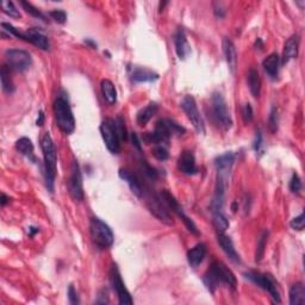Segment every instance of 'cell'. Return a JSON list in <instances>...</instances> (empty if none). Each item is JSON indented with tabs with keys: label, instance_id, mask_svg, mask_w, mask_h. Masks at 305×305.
I'll return each instance as SVG.
<instances>
[{
	"label": "cell",
	"instance_id": "f546056e",
	"mask_svg": "<svg viewBox=\"0 0 305 305\" xmlns=\"http://www.w3.org/2000/svg\"><path fill=\"white\" fill-rule=\"evenodd\" d=\"M248 86L252 96L254 97V98H258V97L260 96L261 91V79L258 71L254 68H252L248 73Z\"/></svg>",
	"mask_w": 305,
	"mask_h": 305
},
{
	"label": "cell",
	"instance_id": "4fadbf2b",
	"mask_svg": "<svg viewBox=\"0 0 305 305\" xmlns=\"http://www.w3.org/2000/svg\"><path fill=\"white\" fill-rule=\"evenodd\" d=\"M181 108L188 120L191 121L192 126H193L197 133L204 135L205 134V126H204V121L199 114V110H198L196 99L192 96L184 97L181 102Z\"/></svg>",
	"mask_w": 305,
	"mask_h": 305
},
{
	"label": "cell",
	"instance_id": "60d3db41",
	"mask_svg": "<svg viewBox=\"0 0 305 305\" xmlns=\"http://www.w3.org/2000/svg\"><path fill=\"white\" fill-rule=\"evenodd\" d=\"M254 117V112H253V108L249 103H247L243 105L242 108V118L245 123H251Z\"/></svg>",
	"mask_w": 305,
	"mask_h": 305
},
{
	"label": "cell",
	"instance_id": "ee69618b",
	"mask_svg": "<svg viewBox=\"0 0 305 305\" xmlns=\"http://www.w3.org/2000/svg\"><path fill=\"white\" fill-rule=\"evenodd\" d=\"M68 300H69V303H71V304H79V303H80V302H79V298H78V294H76L74 286H73V285H69Z\"/></svg>",
	"mask_w": 305,
	"mask_h": 305
},
{
	"label": "cell",
	"instance_id": "9c48e42d",
	"mask_svg": "<svg viewBox=\"0 0 305 305\" xmlns=\"http://www.w3.org/2000/svg\"><path fill=\"white\" fill-rule=\"evenodd\" d=\"M6 66L10 71L23 73L27 71L32 65L31 55L22 49H8L5 51Z\"/></svg>",
	"mask_w": 305,
	"mask_h": 305
},
{
	"label": "cell",
	"instance_id": "bcb514c9",
	"mask_svg": "<svg viewBox=\"0 0 305 305\" xmlns=\"http://www.w3.org/2000/svg\"><path fill=\"white\" fill-rule=\"evenodd\" d=\"M261 143H262V134L261 131H258V133H256V139L254 141V145H253V148H254L255 152L260 151Z\"/></svg>",
	"mask_w": 305,
	"mask_h": 305
},
{
	"label": "cell",
	"instance_id": "603a6c76",
	"mask_svg": "<svg viewBox=\"0 0 305 305\" xmlns=\"http://www.w3.org/2000/svg\"><path fill=\"white\" fill-rule=\"evenodd\" d=\"M206 255V246L204 243H198L187 252V260L191 267L196 268L202 264Z\"/></svg>",
	"mask_w": 305,
	"mask_h": 305
},
{
	"label": "cell",
	"instance_id": "44dd1931",
	"mask_svg": "<svg viewBox=\"0 0 305 305\" xmlns=\"http://www.w3.org/2000/svg\"><path fill=\"white\" fill-rule=\"evenodd\" d=\"M298 50H300V37L297 35H294L286 41L285 47H284L283 63H288L296 59L298 56Z\"/></svg>",
	"mask_w": 305,
	"mask_h": 305
},
{
	"label": "cell",
	"instance_id": "f1b7e54d",
	"mask_svg": "<svg viewBox=\"0 0 305 305\" xmlns=\"http://www.w3.org/2000/svg\"><path fill=\"white\" fill-rule=\"evenodd\" d=\"M16 149L20 154L26 156L27 158L36 162V157L33 155V145L31 142V140L27 139V137H22L16 142Z\"/></svg>",
	"mask_w": 305,
	"mask_h": 305
},
{
	"label": "cell",
	"instance_id": "f6af8a7d",
	"mask_svg": "<svg viewBox=\"0 0 305 305\" xmlns=\"http://www.w3.org/2000/svg\"><path fill=\"white\" fill-rule=\"evenodd\" d=\"M213 8H215L216 17H218V18H223L224 17L225 10L223 8V6H222V4H219V2H216V4L213 5Z\"/></svg>",
	"mask_w": 305,
	"mask_h": 305
},
{
	"label": "cell",
	"instance_id": "7bdbcfd3",
	"mask_svg": "<svg viewBox=\"0 0 305 305\" xmlns=\"http://www.w3.org/2000/svg\"><path fill=\"white\" fill-rule=\"evenodd\" d=\"M142 168H143V173H145V174L147 175L149 179H152V180L157 179L158 174H157L156 169H154L152 167L149 166V164L147 163V161H142Z\"/></svg>",
	"mask_w": 305,
	"mask_h": 305
},
{
	"label": "cell",
	"instance_id": "ab89813d",
	"mask_svg": "<svg viewBox=\"0 0 305 305\" xmlns=\"http://www.w3.org/2000/svg\"><path fill=\"white\" fill-rule=\"evenodd\" d=\"M290 190L294 193H300L302 190V180L297 173H295L291 180H290Z\"/></svg>",
	"mask_w": 305,
	"mask_h": 305
},
{
	"label": "cell",
	"instance_id": "f5cc1de1",
	"mask_svg": "<svg viewBox=\"0 0 305 305\" xmlns=\"http://www.w3.org/2000/svg\"><path fill=\"white\" fill-rule=\"evenodd\" d=\"M85 42H86V43H87L88 45H91V47H92L93 49H96V48H97V44L94 43L93 41H91V39H86V41H85Z\"/></svg>",
	"mask_w": 305,
	"mask_h": 305
},
{
	"label": "cell",
	"instance_id": "c3c4849f",
	"mask_svg": "<svg viewBox=\"0 0 305 305\" xmlns=\"http://www.w3.org/2000/svg\"><path fill=\"white\" fill-rule=\"evenodd\" d=\"M43 122H44V114H43V111H39L37 121H36V124H37L38 127H41V126H43Z\"/></svg>",
	"mask_w": 305,
	"mask_h": 305
},
{
	"label": "cell",
	"instance_id": "8fae6325",
	"mask_svg": "<svg viewBox=\"0 0 305 305\" xmlns=\"http://www.w3.org/2000/svg\"><path fill=\"white\" fill-rule=\"evenodd\" d=\"M100 134L105 143L106 148L109 149L110 152L112 154H118L121 152V139L118 136L117 129H116L115 121L114 120H108L103 121L100 124Z\"/></svg>",
	"mask_w": 305,
	"mask_h": 305
},
{
	"label": "cell",
	"instance_id": "d6a6232c",
	"mask_svg": "<svg viewBox=\"0 0 305 305\" xmlns=\"http://www.w3.org/2000/svg\"><path fill=\"white\" fill-rule=\"evenodd\" d=\"M268 240V230L262 231L260 239L258 241V247H256V254H255V261H260L262 256L265 254V248H266Z\"/></svg>",
	"mask_w": 305,
	"mask_h": 305
},
{
	"label": "cell",
	"instance_id": "d6986e66",
	"mask_svg": "<svg viewBox=\"0 0 305 305\" xmlns=\"http://www.w3.org/2000/svg\"><path fill=\"white\" fill-rule=\"evenodd\" d=\"M218 243L221 246L222 251L225 253V255L230 259V261H233L234 264L241 265V258L237 254L236 249L234 247V242L230 237L227 236L224 233H218Z\"/></svg>",
	"mask_w": 305,
	"mask_h": 305
},
{
	"label": "cell",
	"instance_id": "e575fe53",
	"mask_svg": "<svg viewBox=\"0 0 305 305\" xmlns=\"http://www.w3.org/2000/svg\"><path fill=\"white\" fill-rule=\"evenodd\" d=\"M152 156L160 161L167 160L169 156L168 149L164 147V145H155L154 148L152 149Z\"/></svg>",
	"mask_w": 305,
	"mask_h": 305
},
{
	"label": "cell",
	"instance_id": "cb8c5ba5",
	"mask_svg": "<svg viewBox=\"0 0 305 305\" xmlns=\"http://www.w3.org/2000/svg\"><path fill=\"white\" fill-rule=\"evenodd\" d=\"M262 67H264L265 72H266L271 78H277L280 68V56L277 53L268 55L266 59L264 60V62H262Z\"/></svg>",
	"mask_w": 305,
	"mask_h": 305
},
{
	"label": "cell",
	"instance_id": "e0dca14e",
	"mask_svg": "<svg viewBox=\"0 0 305 305\" xmlns=\"http://www.w3.org/2000/svg\"><path fill=\"white\" fill-rule=\"evenodd\" d=\"M178 168L181 173L186 175H194L198 173V167L196 163V157L193 152L185 151L180 155L178 160Z\"/></svg>",
	"mask_w": 305,
	"mask_h": 305
},
{
	"label": "cell",
	"instance_id": "484cf974",
	"mask_svg": "<svg viewBox=\"0 0 305 305\" xmlns=\"http://www.w3.org/2000/svg\"><path fill=\"white\" fill-rule=\"evenodd\" d=\"M290 304H305V286L303 283H296L291 286V289H290Z\"/></svg>",
	"mask_w": 305,
	"mask_h": 305
},
{
	"label": "cell",
	"instance_id": "277c9868",
	"mask_svg": "<svg viewBox=\"0 0 305 305\" xmlns=\"http://www.w3.org/2000/svg\"><path fill=\"white\" fill-rule=\"evenodd\" d=\"M54 115L56 126L66 135H71L75 130V120L71 105L66 96H57L54 102Z\"/></svg>",
	"mask_w": 305,
	"mask_h": 305
},
{
	"label": "cell",
	"instance_id": "4dcf8cb0",
	"mask_svg": "<svg viewBox=\"0 0 305 305\" xmlns=\"http://www.w3.org/2000/svg\"><path fill=\"white\" fill-rule=\"evenodd\" d=\"M212 222L215 228L217 229L218 233H224L229 228V219L223 210H218V211H212Z\"/></svg>",
	"mask_w": 305,
	"mask_h": 305
},
{
	"label": "cell",
	"instance_id": "52a82bcc",
	"mask_svg": "<svg viewBox=\"0 0 305 305\" xmlns=\"http://www.w3.org/2000/svg\"><path fill=\"white\" fill-rule=\"evenodd\" d=\"M211 109L213 118L216 123L223 130H229L233 127V120H231L230 112L228 110L227 102H225L223 94L219 92H215L211 98Z\"/></svg>",
	"mask_w": 305,
	"mask_h": 305
},
{
	"label": "cell",
	"instance_id": "8d00e7d4",
	"mask_svg": "<svg viewBox=\"0 0 305 305\" xmlns=\"http://www.w3.org/2000/svg\"><path fill=\"white\" fill-rule=\"evenodd\" d=\"M115 126H116V129H117L118 136H120L121 141H127V140H128L127 128H126V123H124V120H123V117H122V116H118V117L116 118Z\"/></svg>",
	"mask_w": 305,
	"mask_h": 305
},
{
	"label": "cell",
	"instance_id": "2e32d148",
	"mask_svg": "<svg viewBox=\"0 0 305 305\" xmlns=\"http://www.w3.org/2000/svg\"><path fill=\"white\" fill-rule=\"evenodd\" d=\"M235 161V154L231 152H227L224 154L219 155L215 160V167L217 170V178L223 179L224 181L228 179L230 174L231 167H233Z\"/></svg>",
	"mask_w": 305,
	"mask_h": 305
},
{
	"label": "cell",
	"instance_id": "74e56055",
	"mask_svg": "<svg viewBox=\"0 0 305 305\" xmlns=\"http://www.w3.org/2000/svg\"><path fill=\"white\" fill-rule=\"evenodd\" d=\"M278 123H279V116H278V109L273 106L270 112V117H268V127L272 133H276L278 130Z\"/></svg>",
	"mask_w": 305,
	"mask_h": 305
},
{
	"label": "cell",
	"instance_id": "5b68a950",
	"mask_svg": "<svg viewBox=\"0 0 305 305\" xmlns=\"http://www.w3.org/2000/svg\"><path fill=\"white\" fill-rule=\"evenodd\" d=\"M2 30L7 31L11 36H14V37L23 39V41L29 42L36 47L39 48L42 50H49L50 49V42L48 39L47 36L44 35L41 30H38L37 27H32V29H29L27 31L23 32L20 30H18L17 27H14L13 25L8 23H1Z\"/></svg>",
	"mask_w": 305,
	"mask_h": 305
},
{
	"label": "cell",
	"instance_id": "b9f144b4",
	"mask_svg": "<svg viewBox=\"0 0 305 305\" xmlns=\"http://www.w3.org/2000/svg\"><path fill=\"white\" fill-rule=\"evenodd\" d=\"M49 16L51 17V19H54L55 22L59 24H65L67 20V14L63 10H53L50 11Z\"/></svg>",
	"mask_w": 305,
	"mask_h": 305
},
{
	"label": "cell",
	"instance_id": "f907efd6",
	"mask_svg": "<svg viewBox=\"0 0 305 305\" xmlns=\"http://www.w3.org/2000/svg\"><path fill=\"white\" fill-rule=\"evenodd\" d=\"M39 231V229L38 228H35V227H30L29 228V236L30 237H32V236H35V234H37Z\"/></svg>",
	"mask_w": 305,
	"mask_h": 305
},
{
	"label": "cell",
	"instance_id": "1f68e13d",
	"mask_svg": "<svg viewBox=\"0 0 305 305\" xmlns=\"http://www.w3.org/2000/svg\"><path fill=\"white\" fill-rule=\"evenodd\" d=\"M0 80H1V88L6 93L11 94L14 92V85L10 78V69L7 66H2L0 71Z\"/></svg>",
	"mask_w": 305,
	"mask_h": 305
},
{
	"label": "cell",
	"instance_id": "816d5d0a",
	"mask_svg": "<svg viewBox=\"0 0 305 305\" xmlns=\"http://www.w3.org/2000/svg\"><path fill=\"white\" fill-rule=\"evenodd\" d=\"M255 47H259V49H262L264 48V43H262L261 38H258L255 41Z\"/></svg>",
	"mask_w": 305,
	"mask_h": 305
},
{
	"label": "cell",
	"instance_id": "7402d4cb",
	"mask_svg": "<svg viewBox=\"0 0 305 305\" xmlns=\"http://www.w3.org/2000/svg\"><path fill=\"white\" fill-rule=\"evenodd\" d=\"M223 53L225 56V60H227V63L229 66V69L230 72L235 73L237 67V55H236V48L233 42L230 41L229 38H223Z\"/></svg>",
	"mask_w": 305,
	"mask_h": 305
},
{
	"label": "cell",
	"instance_id": "30bf717a",
	"mask_svg": "<svg viewBox=\"0 0 305 305\" xmlns=\"http://www.w3.org/2000/svg\"><path fill=\"white\" fill-rule=\"evenodd\" d=\"M158 196H160L161 199H162V202L166 204L167 207H168L169 210H172L173 212L178 215L179 218H181V221L184 222V224L186 225V228L188 229V231H190V233H192L193 235H199V231H198L197 225L194 224V222L192 221V219L188 217L187 215H186L184 209L180 206L178 200L175 199L174 196H173V194L170 193L169 191L163 190L160 194H158Z\"/></svg>",
	"mask_w": 305,
	"mask_h": 305
},
{
	"label": "cell",
	"instance_id": "6da1fadb",
	"mask_svg": "<svg viewBox=\"0 0 305 305\" xmlns=\"http://www.w3.org/2000/svg\"><path fill=\"white\" fill-rule=\"evenodd\" d=\"M204 285L211 294H215L216 289L221 285H227L233 291L236 290L237 282L236 277L229 268L225 266L223 262L213 261L203 278Z\"/></svg>",
	"mask_w": 305,
	"mask_h": 305
},
{
	"label": "cell",
	"instance_id": "83f0119b",
	"mask_svg": "<svg viewBox=\"0 0 305 305\" xmlns=\"http://www.w3.org/2000/svg\"><path fill=\"white\" fill-rule=\"evenodd\" d=\"M100 87H102V93L104 99L108 102V104H110V105L116 104V102H117V91H116L114 82L109 80V79H104Z\"/></svg>",
	"mask_w": 305,
	"mask_h": 305
},
{
	"label": "cell",
	"instance_id": "681fc988",
	"mask_svg": "<svg viewBox=\"0 0 305 305\" xmlns=\"http://www.w3.org/2000/svg\"><path fill=\"white\" fill-rule=\"evenodd\" d=\"M8 202H10V198L6 196L5 193H2L1 194V199H0V204H1V206H5Z\"/></svg>",
	"mask_w": 305,
	"mask_h": 305
},
{
	"label": "cell",
	"instance_id": "7a4b0ae2",
	"mask_svg": "<svg viewBox=\"0 0 305 305\" xmlns=\"http://www.w3.org/2000/svg\"><path fill=\"white\" fill-rule=\"evenodd\" d=\"M41 148L42 152H43L44 158L45 186H47L48 191L53 193L55 187V178H56L57 172V154L54 141L49 133H45L42 136Z\"/></svg>",
	"mask_w": 305,
	"mask_h": 305
},
{
	"label": "cell",
	"instance_id": "7dc6e473",
	"mask_svg": "<svg viewBox=\"0 0 305 305\" xmlns=\"http://www.w3.org/2000/svg\"><path fill=\"white\" fill-rule=\"evenodd\" d=\"M131 141H133V145L135 146V147L139 149V151H141V141H140L139 136H137L135 133L131 134Z\"/></svg>",
	"mask_w": 305,
	"mask_h": 305
},
{
	"label": "cell",
	"instance_id": "4316f807",
	"mask_svg": "<svg viewBox=\"0 0 305 305\" xmlns=\"http://www.w3.org/2000/svg\"><path fill=\"white\" fill-rule=\"evenodd\" d=\"M157 111L158 105L156 103L148 104L146 108H143L141 111L137 114V123H139L140 126H146V124L157 114Z\"/></svg>",
	"mask_w": 305,
	"mask_h": 305
},
{
	"label": "cell",
	"instance_id": "d4e9b609",
	"mask_svg": "<svg viewBox=\"0 0 305 305\" xmlns=\"http://www.w3.org/2000/svg\"><path fill=\"white\" fill-rule=\"evenodd\" d=\"M158 79L157 73L149 71L147 68H135L131 74V80L134 82H152Z\"/></svg>",
	"mask_w": 305,
	"mask_h": 305
},
{
	"label": "cell",
	"instance_id": "3957f363",
	"mask_svg": "<svg viewBox=\"0 0 305 305\" xmlns=\"http://www.w3.org/2000/svg\"><path fill=\"white\" fill-rule=\"evenodd\" d=\"M185 128L179 126L172 120H160L156 123L154 133H147L142 137L146 145H164L168 143L172 136H180L185 134Z\"/></svg>",
	"mask_w": 305,
	"mask_h": 305
},
{
	"label": "cell",
	"instance_id": "db71d44e",
	"mask_svg": "<svg viewBox=\"0 0 305 305\" xmlns=\"http://www.w3.org/2000/svg\"><path fill=\"white\" fill-rule=\"evenodd\" d=\"M305 4L304 1H302V2H297V5H300L301 6V8H303V5Z\"/></svg>",
	"mask_w": 305,
	"mask_h": 305
},
{
	"label": "cell",
	"instance_id": "836d02e7",
	"mask_svg": "<svg viewBox=\"0 0 305 305\" xmlns=\"http://www.w3.org/2000/svg\"><path fill=\"white\" fill-rule=\"evenodd\" d=\"M1 11L6 16L11 18H20V12L10 0H2L1 1Z\"/></svg>",
	"mask_w": 305,
	"mask_h": 305
},
{
	"label": "cell",
	"instance_id": "9a60e30c",
	"mask_svg": "<svg viewBox=\"0 0 305 305\" xmlns=\"http://www.w3.org/2000/svg\"><path fill=\"white\" fill-rule=\"evenodd\" d=\"M147 206H148L149 211H151L152 215L155 216V217L160 219L161 222H163V223H166L168 225L173 224V219H172V216H170V213H169V209L167 207L166 204L162 202V199H161L160 196L149 197L147 200Z\"/></svg>",
	"mask_w": 305,
	"mask_h": 305
},
{
	"label": "cell",
	"instance_id": "7c38bea8",
	"mask_svg": "<svg viewBox=\"0 0 305 305\" xmlns=\"http://www.w3.org/2000/svg\"><path fill=\"white\" fill-rule=\"evenodd\" d=\"M110 284H111V288L115 291L116 296H117L118 303L122 305L134 304L130 292L128 291L126 284H124L123 279H122L121 272L120 270H118L117 265H114V266L111 267V270H110Z\"/></svg>",
	"mask_w": 305,
	"mask_h": 305
},
{
	"label": "cell",
	"instance_id": "d590c367",
	"mask_svg": "<svg viewBox=\"0 0 305 305\" xmlns=\"http://www.w3.org/2000/svg\"><path fill=\"white\" fill-rule=\"evenodd\" d=\"M20 5L23 6V8L25 10L27 13L30 14V16L35 17V18H38V19H42V20H45V16L43 13H42L41 11L38 10V8H36L35 6H33L32 4H30V2L27 1H24V0H22L20 1Z\"/></svg>",
	"mask_w": 305,
	"mask_h": 305
},
{
	"label": "cell",
	"instance_id": "5bb4252c",
	"mask_svg": "<svg viewBox=\"0 0 305 305\" xmlns=\"http://www.w3.org/2000/svg\"><path fill=\"white\" fill-rule=\"evenodd\" d=\"M68 192L75 202L84 200V185H82V174L78 161L73 160L71 167V175L68 179Z\"/></svg>",
	"mask_w": 305,
	"mask_h": 305
},
{
	"label": "cell",
	"instance_id": "ba28073f",
	"mask_svg": "<svg viewBox=\"0 0 305 305\" xmlns=\"http://www.w3.org/2000/svg\"><path fill=\"white\" fill-rule=\"evenodd\" d=\"M245 277L247 279L251 280L252 283H254L255 285H258L259 288L267 291L268 294L271 295V297H272L274 303H280V302H282L278 285H277V282L271 274L255 272V271H248V272L245 273Z\"/></svg>",
	"mask_w": 305,
	"mask_h": 305
},
{
	"label": "cell",
	"instance_id": "8992f818",
	"mask_svg": "<svg viewBox=\"0 0 305 305\" xmlns=\"http://www.w3.org/2000/svg\"><path fill=\"white\" fill-rule=\"evenodd\" d=\"M90 231L93 242L100 248H110L115 242L111 228L98 217H93L90 223Z\"/></svg>",
	"mask_w": 305,
	"mask_h": 305
},
{
	"label": "cell",
	"instance_id": "ffe728a7",
	"mask_svg": "<svg viewBox=\"0 0 305 305\" xmlns=\"http://www.w3.org/2000/svg\"><path fill=\"white\" fill-rule=\"evenodd\" d=\"M174 44H175V51L176 55L180 60H185L191 53V47L188 44L187 38H186L185 30L182 27L178 29V31L174 35Z\"/></svg>",
	"mask_w": 305,
	"mask_h": 305
},
{
	"label": "cell",
	"instance_id": "ac0fdd59",
	"mask_svg": "<svg viewBox=\"0 0 305 305\" xmlns=\"http://www.w3.org/2000/svg\"><path fill=\"white\" fill-rule=\"evenodd\" d=\"M118 174H120V178L122 180H124V181L127 182L131 192H133V193L135 194L137 198H142L143 196H145L143 186L141 184V181H140L139 178H137L135 174H133L130 170H128L126 168H121L120 172H118Z\"/></svg>",
	"mask_w": 305,
	"mask_h": 305
},
{
	"label": "cell",
	"instance_id": "f35d334b",
	"mask_svg": "<svg viewBox=\"0 0 305 305\" xmlns=\"http://www.w3.org/2000/svg\"><path fill=\"white\" fill-rule=\"evenodd\" d=\"M290 225H291V228L294 229V230H298L302 231L305 227V215L304 212H302L300 216H297V217H295L292 219L291 222H290Z\"/></svg>",
	"mask_w": 305,
	"mask_h": 305
}]
</instances>
